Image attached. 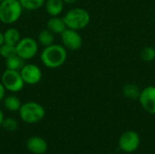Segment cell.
Listing matches in <instances>:
<instances>
[{"label": "cell", "mask_w": 155, "mask_h": 154, "mask_svg": "<svg viewBox=\"0 0 155 154\" xmlns=\"http://www.w3.org/2000/svg\"><path fill=\"white\" fill-rule=\"evenodd\" d=\"M40 58L45 67L55 69L65 63L67 59V51L64 45L53 44L44 48Z\"/></svg>", "instance_id": "cell-1"}, {"label": "cell", "mask_w": 155, "mask_h": 154, "mask_svg": "<svg viewBox=\"0 0 155 154\" xmlns=\"http://www.w3.org/2000/svg\"><path fill=\"white\" fill-rule=\"evenodd\" d=\"M66 27L76 31L85 28L91 21V15L89 12L81 7H75L70 9L63 17Z\"/></svg>", "instance_id": "cell-2"}, {"label": "cell", "mask_w": 155, "mask_h": 154, "mask_svg": "<svg viewBox=\"0 0 155 154\" xmlns=\"http://www.w3.org/2000/svg\"><path fill=\"white\" fill-rule=\"evenodd\" d=\"M18 112L21 120L29 124L41 122L45 115V110L43 105L35 102H27L22 103Z\"/></svg>", "instance_id": "cell-3"}, {"label": "cell", "mask_w": 155, "mask_h": 154, "mask_svg": "<svg viewBox=\"0 0 155 154\" xmlns=\"http://www.w3.org/2000/svg\"><path fill=\"white\" fill-rule=\"evenodd\" d=\"M22 12L23 7L18 0H4L0 3V21L5 25L15 23Z\"/></svg>", "instance_id": "cell-4"}, {"label": "cell", "mask_w": 155, "mask_h": 154, "mask_svg": "<svg viewBox=\"0 0 155 154\" xmlns=\"http://www.w3.org/2000/svg\"><path fill=\"white\" fill-rule=\"evenodd\" d=\"M1 83L6 91L11 93H18L25 84L21 76L20 71L5 69L1 76Z\"/></svg>", "instance_id": "cell-5"}, {"label": "cell", "mask_w": 155, "mask_h": 154, "mask_svg": "<svg viewBox=\"0 0 155 154\" xmlns=\"http://www.w3.org/2000/svg\"><path fill=\"white\" fill-rule=\"evenodd\" d=\"M16 54L25 61L32 59L38 52V43L33 37H23L15 45Z\"/></svg>", "instance_id": "cell-6"}, {"label": "cell", "mask_w": 155, "mask_h": 154, "mask_svg": "<svg viewBox=\"0 0 155 154\" xmlns=\"http://www.w3.org/2000/svg\"><path fill=\"white\" fill-rule=\"evenodd\" d=\"M118 143L123 152L126 153H132L139 148L141 138L136 132L126 131L120 136Z\"/></svg>", "instance_id": "cell-7"}, {"label": "cell", "mask_w": 155, "mask_h": 154, "mask_svg": "<svg viewBox=\"0 0 155 154\" xmlns=\"http://www.w3.org/2000/svg\"><path fill=\"white\" fill-rule=\"evenodd\" d=\"M61 40L63 45L72 51L78 50L83 45V38L78 31L66 28L62 34H61Z\"/></svg>", "instance_id": "cell-8"}, {"label": "cell", "mask_w": 155, "mask_h": 154, "mask_svg": "<svg viewBox=\"0 0 155 154\" xmlns=\"http://www.w3.org/2000/svg\"><path fill=\"white\" fill-rule=\"evenodd\" d=\"M20 74L25 84L34 85L38 84L42 79L41 69L34 64H25L20 70Z\"/></svg>", "instance_id": "cell-9"}, {"label": "cell", "mask_w": 155, "mask_h": 154, "mask_svg": "<svg viewBox=\"0 0 155 154\" xmlns=\"http://www.w3.org/2000/svg\"><path fill=\"white\" fill-rule=\"evenodd\" d=\"M138 100L145 112L155 114V86L149 85L143 88Z\"/></svg>", "instance_id": "cell-10"}, {"label": "cell", "mask_w": 155, "mask_h": 154, "mask_svg": "<svg viewBox=\"0 0 155 154\" xmlns=\"http://www.w3.org/2000/svg\"><path fill=\"white\" fill-rule=\"evenodd\" d=\"M27 150L34 154H44L48 149L47 143L39 136H32L26 142Z\"/></svg>", "instance_id": "cell-11"}, {"label": "cell", "mask_w": 155, "mask_h": 154, "mask_svg": "<svg viewBox=\"0 0 155 154\" xmlns=\"http://www.w3.org/2000/svg\"><path fill=\"white\" fill-rule=\"evenodd\" d=\"M46 27L49 31L57 34H61L67 28L63 17L61 18L59 16H51L47 21Z\"/></svg>", "instance_id": "cell-12"}, {"label": "cell", "mask_w": 155, "mask_h": 154, "mask_svg": "<svg viewBox=\"0 0 155 154\" xmlns=\"http://www.w3.org/2000/svg\"><path fill=\"white\" fill-rule=\"evenodd\" d=\"M45 10L51 16H58L64 10V2L63 0H45Z\"/></svg>", "instance_id": "cell-13"}, {"label": "cell", "mask_w": 155, "mask_h": 154, "mask_svg": "<svg viewBox=\"0 0 155 154\" xmlns=\"http://www.w3.org/2000/svg\"><path fill=\"white\" fill-rule=\"evenodd\" d=\"M142 90L140 87L135 84H126L123 87V94L124 97L130 99V100H138L139 96L141 94Z\"/></svg>", "instance_id": "cell-14"}, {"label": "cell", "mask_w": 155, "mask_h": 154, "mask_svg": "<svg viewBox=\"0 0 155 154\" xmlns=\"http://www.w3.org/2000/svg\"><path fill=\"white\" fill-rule=\"evenodd\" d=\"M4 37H5V44L14 45L15 46L18 42L21 40V34L20 32L16 28H8L5 33H4Z\"/></svg>", "instance_id": "cell-15"}, {"label": "cell", "mask_w": 155, "mask_h": 154, "mask_svg": "<svg viewBox=\"0 0 155 154\" xmlns=\"http://www.w3.org/2000/svg\"><path fill=\"white\" fill-rule=\"evenodd\" d=\"M5 69L20 71L25 65V60L21 58L17 54L5 59Z\"/></svg>", "instance_id": "cell-16"}, {"label": "cell", "mask_w": 155, "mask_h": 154, "mask_svg": "<svg viewBox=\"0 0 155 154\" xmlns=\"http://www.w3.org/2000/svg\"><path fill=\"white\" fill-rule=\"evenodd\" d=\"M3 103H4V106L6 110L10 111V112H17L19 111L22 103H21V101L20 99L15 96V95H8V96H5L3 100Z\"/></svg>", "instance_id": "cell-17"}, {"label": "cell", "mask_w": 155, "mask_h": 154, "mask_svg": "<svg viewBox=\"0 0 155 154\" xmlns=\"http://www.w3.org/2000/svg\"><path fill=\"white\" fill-rule=\"evenodd\" d=\"M37 40H38V43L41 45H43L44 47L49 46V45L53 44L54 42V34L46 28L45 30H42L38 34Z\"/></svg>", "instance_id": "cell-18"}, {"label": "cell", "mask_w": 155, "mask_h": 154, "mask_svg": "<svg viewBox=\"0 0 155 154\" xmlns=\"http://www.w3.org/2000/svg\"><path fill=\"white\" fill-rule=\"evenodd\" d=\"M21 4L23 9L28 10V11H34L41 8L45 3V0H18Z\"/></svg>", "instance_id": "cell-19"}, {"label": "cell", "mask_w": 155, "mask_h": 154, "mask_svg": "<svg viewBox=\"0 0 155 154\" xmlns=\"http://www.w3.org/2000/svg\"><path fill=\"white\" fill-rule=\"evenodd\" d=\"M141 58L144 62H153L155 59V48L153 46H145L141 51Z\"/></svg>", "instance_id": "cell-20"}, {"label": "cell", "mask_w": 155, "mask_h": 154, "mask_svg": "<svg viewBox=\"0 0 155 154\" xmlns=\"http://www.w3.org/2000/svg\"><path fill=\"white\" fill-rule=\"evenodd\" d=\"M15 54H16L15 46L6 44H4L0 46V55L2 57H4L5 59L8 58L10 56H13Z\"/></svg>", "instance_id": "cell-21"}, {"label": "cell", "mask_w": 155, "mask_h": 154, "mask_svg": "<svg viewBox=\"0 0 155 154\" xmlns=\"http://www.w3.org/2000/svg\"><path fill=\"white\" fill-rule=\"evenodd\" d=\"M2 126L5 130L9 131V132H13L15 131L18 127V123L16 122V120H15L14 118L11 117H7L4 119V122L2 123Z\"/></svg>", "instance_id": "cell-22"}, {"label": "cell", "mask_w": 155, "mask_h": 154, "mask_svg": "<svg viewBox=\"0 0 155 154\" xmlns=\"http://www.w3.org/2000/svg\"><path fill=\"white\" fill-rule=\"evenodd\" d=\"M5 88L3 85V84L0 82V102L4 100V98L5 97Z\"/></svg>", "instance_id": "cell-23"}, {"label": "cell", "mask_w": 155, "mask_h": 154, "mask_svg": "<svg viewBox=\"0 0 155 154\" xmlns=\"http://www.w3.org/2000/svg\"><path fill=\"white\" fill-rule=\"evenodd\" d=\"M5 44V37H4V33L0 32V46Z\"/></svg>", "instance_id": "cell-24"}, {"label": "cell", "mask_w": 155, "mask_h": 154, "mask_svg": "<svg viewBox=\"0 0 155 154\" xmlns=\"http://www.w3.org/2000/svg\"><path fill=\"white\" fill-rule=\"evenodd\" d=\"M4 119H5V115H4L3 112L0 110V126H2V123L4 122Z\"/></svg>", "instance_id": "cell-25"}, {"label": "cell", "mask_w": 155, "mask_h": 154, "mask_svg": "<svg viewBox=\"0 0 155 154\" xmlns=\"http://www.w3.org/2000/svg\"><path fill=\"white\" fill-rule=\"evenodd\" d=\"M64 2V4H68V5H72V4H74L76 3L78 0H63Z\"/></svg>", "instance_id": "cell-26"}, {"label": "cell", "mask_w": 155, "mask_h": 154, "mask_svg": "<svg viewBox=\"0 0 155 154\" xmlns=\"http://www.w3.org/2000/svg\"><path fill=\"white\" fill-rule=\"evenodd\" d=\"M2 1H4V0H0V3H1V2H2Z\"/></svg>", "instance_id": "cell-27"}, {"label": "cell", "mask_w": 155, "mask_h": 154, "mask_svg": "<svg viewBox=\"0 0 155 154\" xmlns=\"http://www.w3.org/2000/svg\"><path fill=\"white\" fill-rule=\"evenodd\" d=\"M109 154H114V153H109Z\"/></svg>", "instance_id": "cell-28"}]
</instances>
